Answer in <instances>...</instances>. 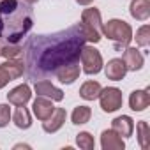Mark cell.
<instances>
[{
	"instance_id": "5bb4252c",
	"label": "cell",
	"mask_w": 150,
	"mask_h": 150,
	"mask_svg": "<svg viewBox=\"0 0 150 150\" xmlns=\"http://www.w3.org/2000/svg\"><path fill=\"white\" fill-rule=\"evenodd\" d=\"M150 106V88H143V90H134L129 96V108L132 111H145Z\"/></svg>"
},
{
	"instance_id": "d6986e66",
	"label": "cell",
	"mask_w": 150,
	"mask_h": 150,
	"mask_svg": "<svg viewBox=\"0 0 150 150\" xmlns=\"http://www.w3.org/2000/svg\"><path fill=\"white\" fill-rule=\"evenodd\" d=\"M101 90H103V87H101L99 81L88 80V81H85V83L80 87V97L85 99V101H96V99L99 97Z\"/></svg>"
},
{
	"instance_id": "277c9868",
	"label": "cell",
	"mask_w": 150,
	"mask_h": 150,
	"mask_svg": "<svg viewBox=\"0 0 150 150\" xmlns=\"http://www.w3.org/2000/svg\"><path fill=\"white\" fill-rule=\"evenodd\" d=\"M103 35L108 37L110 41H113L115 48L117 50H122V48H127L131 44V41L134 39L132 37V28L127 21L124 20H108L106 23H103Z\"/></svg>"
},
{
	"instance_id": "44dd1931",
	"label": "cell",
	"mask_w": 150,
	"mask_h": 150,
	"mask_svg": "<svg viewBox=\"0 0 150 150\" xmlns=\"http://www.w3.org/2000/svg\"><path fill=\"white\" fill-rule=\"evenodd\" d=\"M90 118H92V110L88 106H85V104L76 106L71 113V120H72L74 125H83V124L90 122Z\"/></svg>"
},
{
	"instance_id": "83f0119b",
	"label": "cell",
	"mask_w": 150,
	"mask_h": 150,
	"mask_svg": "<svg viewBox=\"0 0 150 150\" xmlns=\"http://www.w3.org/2000/svg\"><path fill=\"white\" fill-rule=\"evenodd\" d=\"M23 2L27 4V6H34V4H37L39 0H23Z\"/></svg>"
},
{
	"instance_id": "e0dca14e",
	"label": "cell",
	"mask_w": 150,
	"mask_h": 150,
	"mask_svg": "<svg viewBox=\"0 0 150 150\" xmlns=\"http://www.w3.org/2000/svg\"><path fill=\"white\" fill-rule=\"evenodd\" d=\"M111 129H113L118 136H122V138H131L132 132H134V120H132L129 115H120V117L113 118Z\"/></svg>"
},
{
	"instance_id": "52a82bcc",
	"label": "cell",
	"mask_w": 150,
	"mask_h": 150,
	"mask_svg": "<svg viewBox=\"0 0 150 150\" xmlns=\"http://www.w3.org/2000/svg\"><path fill=\"white\" fill-rule=\"evenodd\" d=\"M99 104L103 108V111L106 113H115L117 110L122 108V90L117 88V87H108V88H103L101 94H99Z\"/></svg>"
},
{
	"instance_id": "4fadbf2b",
	"label": "cell",
	"mask_w": 150,
	"mask_h": 150,
	"mask_svg": "<svg viewBox=\"0 0 150 150\" xmlns=\"http://www.w3.org/2000/svg\"><path fill=\"white\" fill-rule=\"evenodd\" d=\"M65 118H67L65 110H64V108H55V111L51 113V117H48V118L42 122V129H44V132L53 134V132L60 131L62 125L65 124Z\"/></svg>"
},
{
	"instance_id": "30bf717a",
	"label": "cell",
	"mask_w": 150,
	"mask_h": 150,
	"mask_svg": "<svg viewBox=\"0 0 150 150\" xmlns=\"http://www.w3.org/2000/svg\"><path fill=\"white\" fill-rule=\"evenodd\" d=\"M104 69V74H106V78L111 80V81H122L125 78V74H127V67L124 64L122 58H111L108 60L106 65H103Z\"/></svg>"
},
{
	"instance_id": "3957f363",
	"label": "cell",
	"mask_w": 150,
	"mask_h": 150,
	"mask_svg": "<svg viewBox=\"0 0 150 150\" xmlns=\"http://www.w3.org/2000/svg\"><path fill=\"white\" fill-rule=\"evenodd\" d=\"M85 41L97 44L103 39V20H101V13L96 7H88L81 13V21L74 27Z\"/></svg>"
},
{
	"instance_id": "9a60e30c",
	"label": "cell",
	"mask_w": 150,
	"mask_h": 150,
	"mask_svg": "<svg viewBox=\"0 0 150 150\" xmlns=\"http://www.w3.org/2000/svg\"><path fill=\"white\" fill-rule=\"evenodd\" d=\"M101 146H103V150H124L125 141L113 129H106L101 134Z\"/></svg>"
},
{
	"instance_id": "7c38bea8",
	"label": "cell",
	"mask_w": 150,
	"mask_h": 150,
	"mask_svg": "<svg viewBox=\"0 0 150 150\" xmlns=\"http://www.w3.org/2000/svg\"><path fill=\"white\" fill-rule=\"evenodd\" d=\"M122 60H124L127 71H132V72L139 71V69L145 65V57L141 55V51L136 50V48H131V46L124 48V57H122Z\"/></svg>"
},
{
	"instance_id": "7a4b0ae2",
	"label": "cell",
	"mask_w": 150,
	"mask_h": 150,
	"mask_svg": "<svg viewBox=\"0 0 150 150\" xmlns=\"http://www.w3.org/2000/svg\"><path fill=\"white\" fill-rule=\"evenodd\" d=\"M83 42H85V39L72 27L71 28V37L62 39V41H55L51 46L42 48L41 57L37 60L39 71H42V72H51L53 71L55 72L64 64L80 60V50H81Z\"/></svg>"
},
{
	"instance_id": "5b68a950",
	"label": "cell",
	"mask_w": 150,
	"mask_h": 150,
	"mask_svg": "<svg viewBox=\"0 0 150 150\" xmlns=\"http://www.w3.org/2000/svg\"><path fill=\"white\" fill-rule=\"evenodd\" d=\"M80 60H81V65H83V72L92 76V74H99L103 71V55L99 50H96L94 46H81L80 50Z\"/></svg>"
},
{
	"instance_id": "2e32d148",
	"label": "cell",
	"mask_w": 150,
	"mask_h": 150,
	"mask_svg": "<svg viewBox=\"0 0 150 150\" xmlns=\"http://www.w3.org/2000/svg\"><path fill=\"white\" fill-rule=\"evenodd\" d=\"M32 99V90L27 83H21L18 87H14L9 94H7V101L14 106H23Z\"/></svg>"
},
{
	"instance_id": "9c48e42d",
	"label": "cell",
	"mask_w": 150,
	"mask_h": 150,
	"mask_svg": "<svg viewBox=\"0 0 150 150\" xmlns=\"http://www.w3.org/2000/svg\"><path fill=\"white\" fill-rule=\"evenodd\" d=\"M34 90H35L37 96L48 97V99H51V101H55V103H60V101L64 99V92H62L60 88H57V87H55L51 81H48V80H39V81H35Z\"/></svg>"
},
{
	"instance_id": "ac0fdd59",
	"label": "cell",
	"mask_w": 150,
	"mask_h": 150,
	"mask_svg": "<svg viewBox=\"0 0 150 150\" xmlns=\"http://www.w3.org/2000/svg\"><path fill=\"white\" fill-rule=\"evenodd\" d=\"M129 13L138 21H146L150 18V0H131Z\"/></svg>"
},
{
	"instance_id": "4316f807",
	"label": "cell",
	"mask_w": 150,
	"mask_h": 150,
	"mask_svg": "<svg viewBox=\"0 0 150 150\" xmlns=\"http://www.w3.org/2000/svg\"><path fill=\"white\" fill-rule=\"evenodd\" d=\"M76 2H78L80 6H90V4L94 2V0H76Z\"/></svg>"
},
{
	"instance_id": "d4e9b609",
	"label": "cell",
	"mask_w": 150,
	"mask_h": 150,
	"mask_svg": "<svg viewBox=\"0 0 150 150\" xmlns=\"http://www.w3.org/2000/svg\"><path fill=\"white\" fill-rule=\"evenodd\" d=\"M136 44L139 48H146L150 44V27L143 25L136 30Z\"/></svg>"
},
{
	"instance_id": "484cf974",
	"label": "cell",
	"mask_w": 150,
	"mask_h": 150,
	"mask_svg": "<svg viewBox=\"0 0 150 150\" xmlns=\"http://www.w3.org/2000/svg\"><path fill=\"white\" fill-rule=\"evenodd\" d=\"M9 120H11V108H9V104H0V129L9 125Z\"/></svg>"
},
{
	"instance_id": "f1b7e54d",
	"label": "cell",
	"mask_w": 150,
	"mask_h": 150,
	"mask_svg": "<svg viewBox=\"0 0 150 150\" xmlns=\"http://www.w3.org/2000/svg\"><path fill=\"white\" fill-rule=\"evenodd\" d=\"M14 148H30V146H28V145H23V143H20V145H16Z\"/></svg>"
},
{
	"instance_id": "603a6c76",
	"label": "cell",
	"mask_w": 150,
	"mask_h": 150,
	"mask_svg": "<svg viewBox=\"0 0 150 150\" xmlns=\"http://www.w3.org/2000/svg\"><path fill=\"white\" fill-rule=\"evenodd\" d=\"M76 145H78L81 150H94L96 141H94V136H92L90 132L83 131V132H80V134L76 136Z\"/></svg>"
},
{
	"instance_id": "8fae6325",
	"label": "cell",
	"mask_w": 150,
	"mask_h": 150,
	"mask_svg": "<svg viewBox=\"0 0 150 150\" xmlns=\"http://www.w3.org/2000/svg\"><path fill=\"white\" fill-rule=\"evenodd\" d=\"M55 111V106H53V101L48 99V97H42V96H37L32 103V113L35 115L37 120L44 122L48 117H51V113Z\"/></svg>"
},
{
	"instance_id": "ffe728a7",
	"label": "cell",
	"mask_w": 150,
	"mask_h": 150,
	"mask_svg": "<svg viewBox=\"0 0 150 150\" xmlns=\"http://www.w3.org/2000/svg\"><path fill=\"white\" fill-rule=\"evenodd\" d=\"M11 118L18 129H30V125H32V117H30V111L25 108V104L16 106V111H14V115H11Z\"/></svg>"
},
{
	"instance_id": "7402d4cb",
	"label": "cell",
	"mask_w": 150,
	"mask_h": 150,
	"mask_svg": "<svg viewBox=\"0 0 150 150\" xmlns=\"http://www.w3.org/2000/svg\"><path fill=\"white\" fill-rule=\"evenodd\" d=\"M136 136H138V143L143 150L150 148V127L145 120L136 124Z\"/></svg>"
},
{
	"instance_id": "cb8c5ba5",
	"label": "cell",
	"mask_w": 150,
	"mask_h": 150,
	"mask_svg": "<svg viewBox=\"0 0 150 150\" xmlns=\"http://www.w3.org/2000/svg\"><path fill=\"white\" fill-rule=\"evenodd\" d=\"M0 55L4 58H18L23 55V46H18V44H6L4 48H0Z\"/></svg>"
},
{
	"instance_id": "6da1fadb",
	"label": "cell",
	"mask_w": 150,
	"mask_h": 150,
	"mask_svg": "<svg viewBox=\"0 0 150 150\" xmlns=\"http://www.w3.org/2000/svg\"><path fill=\"white\" fill-rule=\"evenodd\" d=\"M32 11L20 0H0V39L18 44L32 28Z\"/></svg>"
},
{
	"instance_id": "8992f818",
	"label": "cell",
	"mask_w": 150,
	"mask_h": 150,
	"mask_svg": "<svg viewBox=\"0 0 150 150\" xmlns=\"http://www.w3.org/2000/svg\"><path fill=\"white\" fill-rule=\"evenodd\" d=\"M25 72V64L18 58H9L0 65V90H2L9 81L18 80Z\"/></svg>"
},
{
	"instance_id": "ba28073f",
	"label": "cell",
	"mask_w": 150,
	"mask_h": 150,
	"mask_svg": "<svg viewBox=\"0 0 150 150\" xmlns=\"http://www.w3.org/2000/svg\"><path fill=\"white\" fill-rule=\"evenodd\" d=\"M55 74H57L58 81L64 83V85L74 83V81L78 80V76H80V65H78V60H76V62H69V64L60 65V67L55 71Z\"/></svg>"
}]
</instances>
